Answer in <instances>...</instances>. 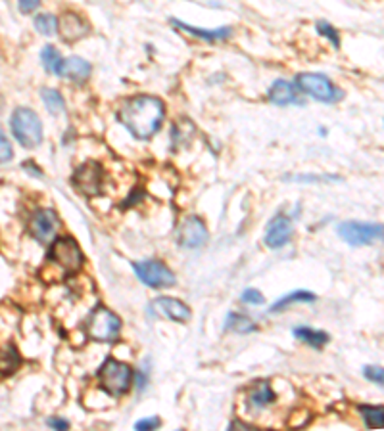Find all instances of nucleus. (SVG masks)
<instances>
[{
	"label": "nucleus",
	"instance_id": "obj_1",
	"mask_svg": "<svg viewBox=\"0 0 384 431\" xmlns=\"http://www.w3.org/2000/svg\"><path fill=\"white\" fill-rule=\"evenodd\" d=\"M166 106L154 96H135L119 108L117 119L137 140H148L161 127Z\"/></svg>",
	"mask_w": 384,
	"mask_h": 431
},
{
	"label": "nucleus",
	"instance_id": "obj_2",
	"mask_svg": "<svg viewBox=\"0 0 384 431\" xmlns=\"http://www.w3.org/2000/svg\"><path fill=\"white\" fill-rule=\"evenodd\" d=\"M12 135L23 148H35L43 142V123L29 108H18L10 119Z\"/></svg>",
	"mask_w": 384,
	"mask_h": 431
},
{
	"label": "nucleus",
	"instance_id": "obj_3",
	"mask_svg": "<svg viewBox=\"0 0 384 431\" xmlns=\"http://www.w3.org/2000/svg\"><path fill=\"white\" fill-rule=\"evenodd\" d=\"M133 372L125 362H119L116 359H108L102 368L98 370V383L104 391L110 395H124L125 391L131 388Z\"/></svg>",
	"mask_w": 384,
	"mask_h": 431
},
{
	"label": "nucleus",
	"instance_id": "obj_4",
	"mask_svg": "<svg viewBox=\"0 0 384 431\" xmlns=\"http://www.w3.org/2000/svg\"><path fill=\"white\" fill-rule=\"evenodd\" d=\"M121 331V320L106 307H96L87 318V336L95 341H114Z\"/></svg>",
	"mask_w": 384,
	"mask_h": 431
},
{
	"label": "nucleus",
	"instance_id": "obj_5",
	"mask_svg": "<svg viewBox=\"0 0 384 431\" xmlns=\"http://www.w3.org/2000/svg\"><path fill=\"white\" fill-rule=\"evenodd\" d=\"M296 86L307 96L326 104H334L342 98L340 88H336L325 75L317 73H300L296 77Z\"/></svg>",
	"mask_w": 384,
	"mask_h": 431
},
{
	"label": "nucleus",
	"instance_id": "obj_6",
	"mask_svg": "<svg viewBox=\"0 0 384 431\" xmlns=\"http://www.w3.org/2000/svg\"><path fill=\"white\" fill-rule=\"evenodd\" d=\"M54 265H58L64 273H77L81 266H83V252L77 245V242L73 238H58L54 240L51 245V253H48Z\"/></svg>",
	"mask_w": 384,
	"mask_h": 431
},
{
	"label": "nucleus",
	"instance_id": "obj_7",
	"mask_svg": "<svg viewBox=\"0 0 384 431\" xmlns=\"http://www.w3.org/2000/svg\"><path fill=\"white\" fill-rule=\"evenodd\" d=\"M133 271L138 276V280L150 287H169L175 284L173 271L161 263V261H140L133 263Z\"/></svg>",
	"mask_w": 384,
	"mask_h": 431
},
{
	"label": "nucleus",
	"instance_id": "obj_8",
	"mask_svg": "<svg viewBox=\"0 0 384 431\" xmlns=\"http://www.w3.org/2000/svg\"><path fill=\"white\" fill-rule=\"evenodd\" d=\"M338 236L354 247L367 245L383 238V226L369 223H342L338 226Z\"/></svg>",
	"mask_w": 384,
	"mask_h": 431
},
{
	"label": "nucleus",
	"instance_id": "obj_9",
	"mask_svg": "<svg viewBox=\"0 0 384 431\" xmlns=\"http://www.w3.org/2000/svg\"><path fill=\"white\" fill-rule=\"evenodd\" d=\"M208 242V228L202 219L189 217L179 224L177 230V244L185 249H200Z\"/></svg>",
	"mask_w": 384,
	"mask_h": 431
},
{
	"label": "nucleus",
	"instance_id": "obj_10",
	"mask_svg": "<svg viewBox=\"0 0 384 431\" xmlns=\"http://www.w3.org/2000/svg\"><path fill=\"white\" fill-rule=\"evenodd\" d=\"M102 179H104V172L102 167L95 161H88L85 165H81L75 175H73V184L79 190L81 194L85 196H96L100 194L102 190Z\"/></svg>",
	"mask_w": 384,
	"mask_h": 431
},
{
	"label": "nucleus",
	"instance_id": "obj_11",
	"mask_svg": "<svg viewBox=\"0 0 384 431\" xmlns=\"http://www.w3.org/2000/svg\"><path fill=\"white\" fill-rule=\"evenodd\" d=\"M58 215L52 209H39L29 221V232L39 242H51L58 232Z\"/></svg>",
	"mask_w": 384,
	"mask_h": 431
},
{
	"label": "nucleus",
	"instance_id": "obj_12",
	"mask_svg": "<svg viewBox=\"0 0 384 431\" xmlns=\"http://www.w3.org/2000/svg\"><path fill=\"white\" fill-rule=\"evenodd\" d=\"M150 309H152V313H156V315L169 318L171 322L179 324L189 322L190 316H192L189 307L183 301H179V299H175V297H158V299H154L152 301Z\"/></svg>",
	"mask_w": 384,
	"mask_h": 431
},
{
	"label": "nucleus",
	"instance_id": "obj_13",
	"mask_svg": "<svg viewBox=\"0 0 384 431\" xmlns=\"http://www.w3.org/2000/svg\"><path fill=\"white\" fill-rule=\"evenodd\" d=\"M292 238V223L289 217L275 215L271 219V223L267 224V232H265V245L271 249H279L290 242Z\"/></svg>",
	"mask_w": 384,
	"mask_h": 431
},
{
	"label": "nucleus",
	"instance_id": "obj_14",
	"mask_svg": "<svg viewBox=\"0 0 384 431\" xmlns=\"http://www.w3.org/2000/svg\"><path fill=\"white\" fill-rule=\"evenodd\" d=\"M58 31L65 43H75L88 33L87 22H83L77 14H64L58 22Z\"/></svg>",
	"mask_w": 384,
	"mask_h": 431
},
{
	"label": "nucleus",
	"instance_id": "obj_15",
	"mask_svg": "<svg viewBox=\"0 0 384 431\" xmlns=\"http://www.w3.org/2000/svg\"><path fill=\"white\" fill-rule=\"evenodd\" d=\"M58 75L60 77H64V79L73 81V83H83V81H87L88 75H91V64L85 62L83 57H67V60L62 62Z\"/></svg>",
	"mask_w": 384,
	"mask_h": 431
},
{
	"label": "nucleus",
	"instance_id": "obj_16",
	"mask_svg": "<svg viewBox=\"0 0 384 431\" xmlns=\"http://www.w3.org/2000/svg\"><path fill=\"white\" fill-rule=\"evenodd\" d=\"M271 402H275V391L269 381H258L256 385H252L248 393V404L252 409H265Z\"/></svg>",
	"mask_w": 384,
	"mask_h": 431
},
{
	"label": "nucleus",
	"instance_id": "obj_17",
	"mask_svg": "<svg viewBox=\"0 0 384 431\" xmlns=\"http://www.w3.org/2000/svg\"><path fill=\"white\" fill-rule=\"evenodd\" d=\"M173 23L183 31H187L189 35H194L198 39H204V41H221V39H227L231 36L232 29L231 27H219V29H200V27H192V25H187V23L177 22L173 20Z\"/></svg>",
	"mask_w": 384,
	"mask_h": 431
},
{
	"label": "nucleus",
	"instance_id": "obj_18",
	"mask_svg": "<svg viewBox=\"0 0 384 431\" xmlns=\"http://www.w3.org/2000/svg\"><path fill=\"white\" fill-rule=\"evenodd\" d=\"M269 100L277 104V106H286V104H292L296 102V93L290 83L286 81H277L275 85L271 86L269 90Z\"/></svg>",
	"mask_w": 384,
	"mask_h": 431
},
{
	"label": "nucleus",
	"instance_id": "obj_19",
	"mask_svg": "<svg viewBox=\"0 0 384 431\" xmlns=\"http://www.w3.org/2000/svg\"><path fill=\"white\" fill-rule=\"evenodd\" d=\"M294 336H296L298 339L305 341V343L313 345V347H323L325 343H329V336H326L325 331L312 330V328H305V326L294 328Z\"/></svg>",
	"mask_w": 384,
	"mask_h": 431
},
{
	"label": "nucleus",
	"instance_id": "obj_20",
	"mask_svg": "<svg viewBox=\"0 0 384 431\" xmlns=\"http://www.w3.org/2000/svg\"><path fill=\"white\" fill-rule=\"evenodd\" d=\"M41 96H43L44 106H46V109H48L52 115L64 114L65 104H64V98H62V94H60L58 90H52V88H43Z\"/></svg>",
	"mask_w": 384,
	"mask_h": 431
},
{
	"label": "nucleus",
	"instance_id": "obj_21",
	"mask_svg": "<svg viewBox=\"0 0 384 431\" xmlns=\"http://www.w3.org/2000/svg\"><path fill=\"white\" fill-rule=\"evenodd\" d=\"M298 301L312 303L315 301V295L310 294V292H305V289H298V292H292V294H289L286 297H283L281 301H277L269 310H271V313H279V310L286 309L290 303H298Z\"/></svg>",
	"mask_w": 384,
	"mask_h": 431
},
{
	"label": "nucleus",
	"instance_id": "obj_22",
	"mask_svg": "<svg viewBox=\"0 0 384 431\" xmlns=\"http://www.w3.org/2000/svg\"><path fill=\"white\" fill-rule=\"evenodd\" d=\"M359 412H362L365 424L371 430H383L384 420H383V406H359Z\"/></svg>",
	"mask_w": 384,
	"mask_h": 431
},
{
	"label": "nucleus",
	"instance_id": "obj_23",
	"mask_svg": "<svg viewBox=\"0 0 384 431\" xmlns=\"http://www.w3.org/2000/svg\"><path fill=\"white\" fill-rule=\"evenodd\" d=\"M41 60H43V65L46 71L51 73H56L58 75L60 73V67H62V56H60V52L54 48V46H44L43 52H41Z\"/></svg>",
	"mask_w": 384,
	"mask_h": 431
},
{
	"label": "nucleus",
	"instance_id": "obj_24",
	"mask_svg": "<svg viewBox=\"0 0 384 431\" xmlns=\"http://www.w3.org/2000/svg\"><path fill=\"white\" fill-rule=\"evenodd\" d=\"M194 135V125L190 121H179L173 127V148L187 144Z\"/></svg>",
	"mask_w": 384,
	"mask_h": 431
},
{
	"label": "nucleus",
	"instance_id": "obj_25",
	"mask_svg": "<svg viewBox=\"0 0 384 431\" xmlns=\"http://www.w3.org/2000/svg\"><path fill=\"white\" fill-rule=\"evenodd\" d=\"M35 29L41 35L51 36L58 31V20L52 14H39L35 18Z\"/></svg>",
	"mask_w": 384,
	"mask_h": 431
},
{
	"label": "nucleus",
	"instance_id": "obj_26",
	"mask_svg": "<svg viewBox=\"0 0 384 431\" xmlns=\"http://www.w3.org/2000/svg\"><path fill=\"white\" fill-rule=\"evenodd\" d=\"M227 330H234L239 334H250L256 330V324L242 315H229L227 318Z\"/></svg>",
	"mask_w": 384,
	"mask_h": 431
},
{
	"label": "nucleus",
	"instance_id": "obj_27",
	"mask_svg": "<svg viewBox=\"0 0 384 431\" xmlns=\"http://www.w3.org/2000/svg\"><path fill=\"white\" fill-rule=\"evenodd\" d=\"M18 364H20V357L14 347L0 351V372H14Z\"/></svg>",
	"mask_w": 384,
	"mask_h": 431
},
{
	"label": "nucleus",
	"instance_id": "obj_28",
	"mask_svg": "<svg viewBox=\"0 0 384 431\" xmlns=\"http://www.w3.org/2000/svg\"><path fill=\"white\" fill-rule=\"evenodd\" d=\"M14 156V150H12V144L8 142V138L0 132V163H6Z\"/></svg>",
	"mask_w": 384,
	"mask_h": 431
},
{
	"label": "nucleus",
	"instance_id": "obj_29",
	"mask_svg": "<svg viewBox=\"0 0 384 431\" xmlns=\"http://www.w3.org/2000/svg\"><path fill=\"white\" fill-rule=\"evenodd\" d=\"M363 374H365V378L373 381V383H377V385H383L384 372H383V368H380V367H365Z\"/></svg>",
	"mask_w": 384,
	"mask_h": 431
},
{
	"label": "nucleus",
	"instance_id": "obj_30",
	"mask_svg": "<svg viewBox=\"0 0 384 431\" xmlns=\"http://www.w3.org/2000/svg\"><path fill=\"white\" fill-rule=\"evenodd\" d=\"M317 29H319L321 35H325L329 41H333L334 48H338L340 41H338V35H336L334 27H331V25H329V23H325V22H319V23H317Z\"/></svg>",
	"mask_w": 384,
	"mask_h": 431
},
{
	"label": "nucleus",
	"instance_id": "obj_31",
	"mask_svg": "<svg viewBox=\"0 0 384 431\" xmlns=\"http://www.w3.org/2000/svg\"><path fill=\"white\" fill-rule=\"evenodd\" d=\"M240 299L248 303V305H261V303L265 301L263 295H261L258 289H246V292H242V297H240Z\"/></svg>",
	"mask_w": 384,
	"mask_h": 431
},
{
	"label": "nucleus",
	"instance_id": "obj_32",
	"mask_svg": "<svg viewBox=\"0 0 384 431\" xmlns=\"http://www.w3.org/2000/svg\"><path fill=\"white\" fill-rule=\"evenodd\" d=\"M160 425V418H146V420H140V422H137L135 424V430H156Z\"/></svg>",
	"mask_w": 384,
	"mask_h": 431
},
{
	"label": "nucleus",
	"instance_id": "obj_33",
	"mask_svg": "<svg viewBox=\"0 0 384 431\" xmlns=\"http://www.w3.org/2000/svg\"><path fill=\"white\" fill-rule=\"evenodd\" d=\"M39 4H41V0H20V10L23 14H31L39 8Z\"/></svg>",
	"mask_w": 384,
	"mask_h": 431
},
{
	"label": "nucleus",
	"instance_id": "obj_34",
	"mask_svg": "<svg viewBox=\"0 0 384 431\" xmlns=\"http://www.w3.org/2000/svg\"><path fill=\"white\" fill-rule=\"evenodd\" d=\"M48 425L54 427V430H67V427H69V422H67V420H62V418H51V420H48Z\"/></svg>",
	"mask_w": 384,
	"mask_h": 431
},
{
	"label": "nucleus",
	"instance_id": "obj_35",
	"mask_svg": "<svg viewBox=\"0 0 384 431\" xmlns=\"http://www.w3.org/2000/svg\"><path fill=\"white\" fill-rule=\"evenodd\" d=\"M25 165H27V167H31V169H27V171H29V172H33V175H35V177H43V172L39 171V167H37V165H33V163H31V161H27V163H25Z\"/></svg>",
	"mask_w": 384,
	"mask_h": 431
},
{
	"label": "nucleus",
	"instance_id": "obj_36",
	"mask_svg": "<svg viewBox=\"0 0 384 431\" xmlns=\"http://www.w3.org/2000/svg\"><path fill=\"white\" fill-rule=\"evenodd\" d=\"M234 427H244V430H252V425L242 424V422H232V424L229 425V430H234Z\"/></svg>",
	"mask_w": 384,
	"mask_h": 431
}]
</instances>
